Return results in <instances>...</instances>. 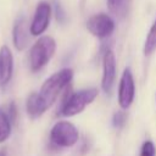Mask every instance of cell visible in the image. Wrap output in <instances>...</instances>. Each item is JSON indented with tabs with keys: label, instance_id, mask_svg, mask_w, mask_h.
I'll use <instances>...</instances> for the list:
<instances>
[{
	"label": "cell",
	"instance_id": "6da1fadb",
	"mask_svg": "<svg viewBox=\"0 0 156 156\" xmlns=\"http://www.w3.org/2000/svg\"><path fill=\"white\" fill-rule=\"evenodd\" d=\"M72 78L73 71L71 68H62L45 79L39 90V96L41 98L48 108L54 105L61 91L71 83Z\"/></svg>",
	"mask_w": 156,
	"mask_h": 156
},
{
	"label": "cell",
	"instance_id": "7a4b0ae2",
	"mask_svg": "<svg viewBox=\"0 0 156 156\" xmlns=\"http://www.w3.org/2000/svg\"><path fill=\"white\" fill-rule=\"evenodd\" d=\"M56 51V41L49 35L40 37L30 48L29 67L32 72H38L45 67Z\"/></svg>",
	"mask_w": 156,
	"mask_h": 156
},
{
	"label": "cell",
	"instance_id": "3957f363",
	"mask_svg": "<svg viewBox=\"0 0 156 156\" xmlns=\"http://www.w3.org/2000/svg\"><path fill=\"white\" fill-rule=\"evenodd\" d=\"M98 94L99 91L96 88H85L69 94L68 98L63 100V104L60 107V115L65 117H72L80 113L89 104H91L96 99Z\"/></svg>",
	"mask_w": 156,
	"mask_h": 156
},
{
	"label": "cell",
	"instance_id": "277c9868",
	"mask_svg": "<svg viewBox=\"0 0 156 156\" xmlns=\"http://www.w3.org/2000/svg\"><path fill=\"white\" fill-rule=\"evenodd\" d=\"M78 129L72 122L66 119L56 122L50 130V141L57 147H71L78 141Z\"/></svg>",
	"mask_w": 156,
	"mask_h": 156
},
{
	"label": "cell",
	"instance_id": "5b68a950",
	"mask_svg": "<svg viewBox=\"0 0 156 156\" xmlns=\"http://www.w3.org/2000/svg\"><path fill=\"white\" fill-rule=\"evenodd\" d=\"M87 28L94 37L106 39L115 30V21L106 13H96L88 20Z\"/></svg>",
	"mask_w": 156,
	"mask_h": 156
},
{
	"label": "cell",
	"instance_id": "8992f818",
	"mask_svg": "<svg viewBox=\"0 0 156 156\" xmlns=\"http://www.w3.org/2000/svg\"><path fill=\"white\" fill-rule=\"evenodd\" d=\"M135 96V83L130 68H126L122 73L119 87H118V104L122 110H127L134 101Z\"/></svg>",
	"mask_w": 156,
	"mask_h": 156
},
{
	"label": "cell",
	"instance_id": "52a82bcc",
	"mask_svg": "<svg viewBox=\"0 0 156 156\" xmlns=\"http://www.w3.org/2000/svg\"><path fill=\"white\" fill-rule=\"evenodd\" d=\"M51 17V5L46 1H40L37 5L33 20L29 24V33L34 37L41 35L49 27Z\"/></svg>",
	"mask_w": 156,
	"mask_h": 156
},
{
	"label": "cell",
	"instance_id": "ba28073f",
	"mask_svg": "<svg viewBox=\"0 0 156 156\" xmlns=\"http://www.w3.org/2000/svg\"><path fill=\"white\" fill-rule=\"evenodd\" d=\"M116 80V57L112 50L107 49L102 56V78L101 88L105 94L110 95Z\"/></svg>",
	"mask_w": 156,
	"mask_h": 156
},
{
	"label": "cell",
	"instance_id": "9c48e42d",
	"mask_svg": "<svg viewBox=\"0 0 156 156\" xmlns=\"http://www.w3.org/2000/svg\"><path fill=\"white\" fill-rule=\"evenodd\" d=\"M13 74V56L7 45L0 48V87L5 88Z\"/></svg>",
	"mask_w": 156,
	"mask_h": 156
},
{
	"label": "cell",
	"instance_id": "30bf717a",
	"mask_svg": "<svg viewBox=\"0 0 156 156\" xmlns=\"http://www.w3.org/2000/svg\"><path fill=\"white\" fill-rule=\"evenodd\" d=\"M28 32H29V29L27 28L26 18L23 16H20L15 21L13 28H12V41H13L15 48L18 51L24 50L26 46L28 45V40H29Z\"/></svg>",
	"mask_w": 156,
	"mask_h": 156
},
{
	"label": "cell",
	"instance_id": "8fae6325",
	"mask_svg": "<svg viewBox=\"0 0 156 156\" xmlns=\"http://www.w3.org/2000/svg\"><path fill=\"white\" fill-rule=\"evenodd\" d=\"M26 110H27V113L32 118H38V117H40L48 110V107L45 106L44 101L39 96V93H32L27 98Z\"/></svg>",
	"mask_w": 156,
	"mask_h": 156
},
{
	"label": "cell",
	"instance_id": "7c38bea8",
	"mask_svg": "<svg viewBox=\"0 0 156 156\" xmlns=\"http://www.w3.org/2000/svg\"><path fill=\"white\" fill-rule=\"evenodd\" d=\"M12 132V121L10 119L7 112L0 108V144L5 143Z\"/></svg>",
	"mask_w": 156,
	"mask_h": 156
},
{
	"label": "cell",
	"instance_id": "4fadbf2b",
	"mask_svg": "<svg viewBox=\"0 0 156 156\" xmlns=\"http://www.w3.org/2000/svg\"><path fill=\"white\" fill-rule=\"evenodd\" d=\"M156 50V18L146 35L145 43H144V54L146 56H150Z\"/></svg>",
	"mask_w": 156,
	"mask_h": 156
},
{
	"label": "cell",
	"instance_id": "5bb4252c",
	"mask_svg": "<svg viewBox=\"0 0 156 156\" xmlns=\"http://www.w3.org/2000/svg\"><path fill=\"white\" fill-rule=\"evenodd\" d=\"M139 156H156V146L151 140H146L143 143Z\"/></svg>",
	"mask_w": 156,
	"mask_h": 156
},
{
	"label": "cell",
	"instance_id": "9a60e30c",
	"mask_svg": "<svg viewBox=\"0 0 156 156\" xmlns=\"http://www.w3.org/2000/svg\"><path fill=\"white\" fill-rule=\"evenodd\" d=\"M126 121H127V115L123 112V111H117L115 112L113 117H112V124L113 127L116 128H122L124 124H126Z\"/></svg>",
	"mask_w": 156,
	"mask_h": 156
},
{
	"label": "cell",
	"instance_id": "2e32d148",
	"mask_svg": "<svg viewBox=\"0 0 156 156\" xmlns=\"http://www.w3.org/2000/svg\"><path fill=\"white\" fill-rule=\"evenodd\" d=\"M106 1H107V6H108L110 11L117 15V13H121L122 9L124 7L126 0H106Z\"/></svg>",
	"mask_w": 156,
	"mask_h": 156
},
{
	"label": "cell",
	"instance_id": "e0dca14e",
	"mask_svg": "<svg viewBox=\"0 0 156 156\" xmlns=\"http://www.w3.org/2000/svg\"><path fill=\"white\" fill-rule=\"evenodd\" d=\"M54 10H55V16H56V20L60 22V23H63L66 21V13L62 9V6L60 5L58 1H55V5H54Z\"/></svg>",
	"mask_w": 156,
	"mask_h": 156
},
{
	"label": "cell",
	"instance_id": "ac0fdd59",
	"mask_svg": "<svg viewBox=\"0 0 156 156\" xmlns=\"http://www.w3.org/2000/svg\"><path fill=\"white\" fill-rule=\"evenodd\" d=\"M7 115H9L10 119H11L12 122H15V119H16V117H17V108H16V104H15L13 101L10 102V105H9Z\"/></svg>",
	"mask_w": 156,
	"mask_h": 156
},
{
	"label": "cell",
	"instance_id": "d6986e66",
	"mask_svg": "<svg viewBox=\"0 0 156 156\" xmlns=\"http://www.w3.org/2000/svg\"><path fill=\"white\" fill-rule=\"evenodd\" d=\"M0 156H6V152H5V150H1V151H0Z\"/></svg>",
	"mask_w": 156,
	"mask_h": 156
}]
</instances>
